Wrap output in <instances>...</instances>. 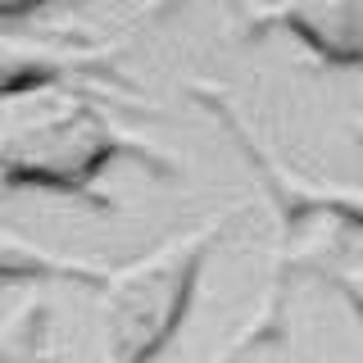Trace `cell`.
Listing matches in <instances>:
<instances>
[{
    "instance_id": "obj_1",
    "label": "cell",
    "mask_w": 363,
    "mask_h": 363,
    "mask_svg": "<svg viewBox=\"0 0 363 363\" xmlns=\"http://www.w3.org/2000/svg\"><path fill=\"white\" fill-rule=\"evenodd\" d=\"M123 150V132L77 86L55 82L14 100L0 118V186L86 191Z\"/></svg>"
},
{
    "instance_id": "obj_2",
    "label": "cell",
    "mask_w": 363,
    "mask_h": 363,
    "mask_svg": "<svg viewBox=\"0 0 363 363\" xmlns=\"http://www.w3.org/2000/svg\"><path fill=\"white\" fill-rule=\"evenodd\" d=\"M218 218L186 227L100 277V359L155 363V354L177 336L182 318L196 300L204 255L218 241Z\"/></svg>"
},
{
    "instance_id": "obj_3",
    "label": "cell",
    "mask_w": 363,
    "mask_h": 363,
    "mask_svg": "<svg viewBox=\"0 0 363 363\" xmlns=\"http://www.w3.org/2000/svg\"><path fill=\"white\" fill-rule=\"evenodd\" d=\"M281 23L332 64H363V0H277Z\"/></svg>"
},
{
    "instance_id": "obj_4",
    "label": "cell",
    "mask_w": 363,
    "mask_h": 363,
    "mask_svg": "<svg viewBox=\"0 0 363 363\" xmlns=\"http://www.w3.org/2000/svg\"><path fill=\"white\" fill-rule=\"evenodd\" d=\"M68 55L55 50L45 41H28V37H5L0 32V100H18L28 91L55 86L68 77Z\"/></svg>"
},
{
    "instance_id": "obj_5",
    "label": "cell",
    "mask_w": 363,
    "mask_h": 363,
    "mask_svg": "<svg viewBox=\"0 0 363 363\" xmlns=\"http://www.w3.org/2000/svg\"><path fill=\"white\" fill-rule=\"evenodd\" d=\"M100 281L105 272L100 268H86V264H68V259L50 255V250L23 241L18 232L0 227V281Z\"/></svg>"
},
{
    "instance_id": "obj_6",
    "label": "cell",
    "mask_w": 363,
    "mask_h": 363,
    "mask_svg": "<svg viewBox=\"0 0 363 363\" xmlns=\"http://www.w3.org/2000/svg\"><path fill=\"white\" fill-rule=\"evenodd\" d=\"M295 196H300V204H309V209L336 213V218L354 223L363 232V182H345V186H300Z\"/></svg>"
},
{
    "instance_id": "obj_7",
    "label": "cell",
    "mask_w": 363,
    "mask_h": 363,
    "mask_svg": "<svg viewBox=\"0 0 363 363\" xmlns=\"http://www.w3.org/2000/svg\"><path fill=\"white\" fill-rule=\"evenodd\" d=\"M340 295L350 300V309H354L359 323H363V264H350L340 272Z\"/></svg>"
},
{
    "instance_id": "obj_8",
    "label": "cell",
    "mask_w": 363,
    "mask_h": 363,
    "mask_svg": "<svg viewBox=\"0 0 363 363\" xmlns=\"http://www.w3.org/2000/svg\"><path fill=\"white\" fill-rule=\"evenodd\" d=\"M45 0H0V18H23L32 9H41Z\"/></svg>"
}]
</instances>
